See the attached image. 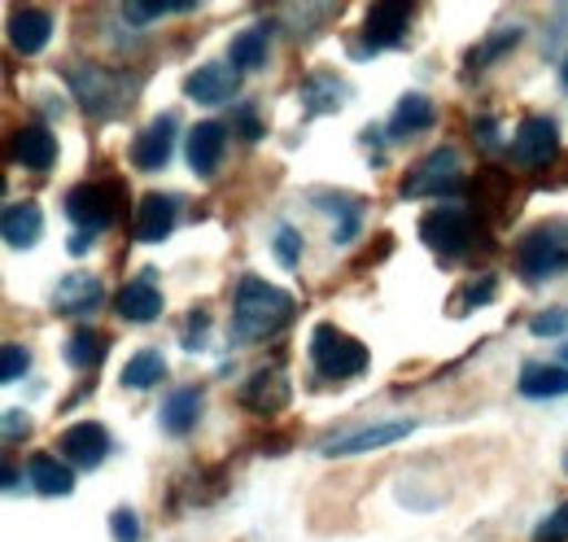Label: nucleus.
I'll list each match as a JSON object with an SVG mask.
<instances>
[{"label":"nucleus","mask_w":568,"mask_h":542,"mask_svg":"<svg viewBox=\"0 0 568 542\" xmlns=\"http://www.w3.org/2000/svg\"><path fill=\"white\" fill-rule=\"evenodd\" d=\"M520 394H525V399H565L568 394V368L525 363V368H520Z\"/></svg>","instance_id":"nucleus-24"},{"label":"nucleus","mask_w":568,"mask_h":542,"mask_svg":"<svg viewBox=\"0 0 568 542\" xmlns=\"http://www.w3.org/2000/svg\"><path fill=\"white\" fill-rule=\"evenodd\" d=\"M119 315L132 320V324H149V320L162 315V289H158L153 271H141L136 280L123 284V293H119Z\"/></svg>","instance_id":"nucleus-16"},{"label":"nucleus","mask_w":568,"mask_h":542,"mask_svg":"<svg viewBox=\"0 0 568 542\" xmlns=\"http://www.w3.org/2000/svg\"><path fill=\"white\" fill-rule=\"evenodd\" d=\"M407 433H416V420H381V424H363L351 433H337L328 442H320V455L337 460V455H367V451H381V446H394L403 442Z\"/></svg>","instance_id":"nucleus-7"},{"label":"nucleus","mask_w":568,"mask_h":542,"mask_svg":"<svg viewBox=\"0 0 568 542\" xmlns=\"http://www.w3.org/2000/svg\"><path fill=\"white\" fill-rule=\"evenodd\" d=\"M49 36H53V13H49V9H18V13L9 18V44H13L22 58L40 53V49L49 44Z\"/></svg>","instance_id":"nucleus-17"},{"label":"nucleus","mask_w":568,"mask_h":542,"mask_svg":"<svg viewBox=\"0 0 568 542\" xmlns=\"http://www.w3.org/2000/svg\"><path fill=\"white\" fill-rule=\"evenodd\" d=\"M27 433H31L27 411H4V442H18V438H27Z\"/></svg>","instance_id":"nucleus-37"},{"label":"nucleus","mask_w":568,"mask_h":542,"mask_svg":"<svg viewBox=\"0 0 568 542\" xmlns=\"http://www.w3.org/2000/svg\"><path fill=\"white\" fill-rule=\"evenodd\" d=\"M520 44V27H511V31H495L490 40H481L473 53H468V70H486L495 58H503L507 49H516Z\"/></svg>","instance_id":"nucleus-30"},{"label":"nucleus","mask_w":568,"mask_h":542,"mask_svg":"<svg viewBox=\"0 0 568 542\" xmlns=\"http://www.w3.org/2000/svg\"><path fill=\"white\" fill-rule=\"evenodd\" d=\"M267 44H272V31H267V27H245V31L232 40V49H227V67L258 70L267 62Z\"/></svg>","instance_id":"nucleus-26"},{"label":"nucleus","mask_w":568,"mask_h":542,"mask_svg":"<svg viewBox=\"0 0 568 542\" xmlns=\"http://www.w3.org/2000/svg\"><path fill=\"white\" fill-rule=\"evenodd\" d=\"M123 210V189L114 180H92V184H74L67 193V214L79 232H105Z\"/></svg>","instance_id":"nucleus-4"},{"label":"nucleus","mask_w":568,"mask_h":542,"mask_svg":"<svg viewBox=\"0 0 568 542\" xmlns=\"http://www.w3.org/2000/svg\"><path fill=\"white\" fill-rule=\"evenodd\" d=\"M110 525H114V539L119 542H141V525H136V512L132 508H119L110 516Z\"/></svg>","instance_id":"nucleus-36"},{"label":"nucleus","mask_w":568,"mask_h":542,"mask_svg":"<svg viewBox=\"0 0 568 542\" xmlns=\"http://www.w3.org/2000/svg\"><path fill=\"white\" fill-rule=\"evenodd\" d=\"M105 354H110V338H105L101 329H79V333L67 341V363L79 368V372L101 368V363H105Z\"/></svg>","instance_id":"nucleus-27"},{"label":"nucleus","mask_w":568,"mask_h":542,"mask_svg":"<svg viewBox=\"0 0 568 542\" xmlns=\"http://www.w3.org/2000/svg\"><path fill=\"white\" fill-rule=\"evenodd\" d=\"M473 214L464 205H437L420 219V241L442 259H459L473 245Z\"/></svg>","instance_id":"nucleus-5"},{"label":"nucleus","mask_w":568,"mask_h":542,"mask_svg":"<svg viewBox=\"0 0 568 542\" xmlns=\"http://www.w3.org/2000/svg\"><path fill=\"white\" fill-rule=\"evenodd\" d=\"M529 333H534V338H560V333H568V311L565 307H551V311L534 315Z\"/></svg>","instance_id":"nucleus-34"},{"label":"nucleus","mask_w":568,"mask_h":542,"mask_svg":"<svg viewBox=\"0 0 568 542\" xmlns=\"http://www.w3.org/2000/svg\"><path fill=\"white\" fill-rule=\"evenodd\" d=\"M67 79H71L74 97L88 114H110L114 110V101H119V79L114 74H105L101 67H71Z\"/></svg>","instance_id":"nucleus-12"},{"label":"nucleus","mask_w":568,"mask_h":542,"mask_svg":"<svg viewBox=\"0 0 568 542\" xmlns=\"http://www.w3.org/2000/svg\"><path fill=\"white\" fill-rule=\"evenodd\" d=\"M27 368H31V350L18 345V341H9V345L0 350V381H18Z\"/></svg>","instance_id":"nucleus-31"},{"label":"nucleus","mask_w":568,"mask_h":542,"mask_svg":"<svg viewBox=\"0 0 568 542\" xmlns=\"http://www.w3.org/2000/svg\"><path fill=\"white\" fill-rule=\"evenodd\" d=\"M311 363L324 381H351L367 372V345L358 338H351L337 324H315L311 333Z\"/></svg>","instance_id":"nucleus-2"},{"label":"nucleus","mask_w":568,"mask_h":542,"mask_svg":"<svg viewBox=\"0 0 568 542\" xmlns=\"http://www.w3.org/2000/svg\"><path fill=\"white\" fill-rule=\"evenodd\" d=\"M13 162H22L27 171H49L58 162V140L49 128L31 123V128H18L13 132Z\"/></svg>","instance_id":"nucleus-20"},{"label":"nucleus","mask_w":568,"mask_h":542,"mask_svg":"<svg viewBox=\"0 0 568 542\" xmlns=\"http://www.w3.org/2000/svg\"><path fill=\"white\" fill-rule=\"evenodd\" d=\"M0 232H4V245L13 250H31L40 237H44V214L36 202H9L4 205V219H0Z\"/></svg>","instance_id":"nucleus-19"},{"label":"nucleus","mask_w":568,"mask_h":542,"mask_svg":"<svg viewBox=\"0 0 568 542\" xmlns=\"http://www.w3.org/2000/svg\"><path fill=\"white\" fill-rule=\"evenodd\" d=\"M31 481H36L40 494H53V499H62V494L74 490L71 464H62V460H53V455H36V460H31Z\"/></svg>","instance_id":"nucleus-28"},{"label":"nucleus","mask_w":568,"mask_h":542,"mask_svg":"<svg viewBox=\"0 0 568 542\" xmlns=\"http://www.w3.org/2000/svg\"><path fill=\"white\" fill-rule=\"evenodd\" d=\"M565 259H568V223L565 219H556V223H538V228L525 232L520 245H516V268H520V275H525L529 284L556 275V271L565 268Z\"/></svg>","instance_id":"nucleus-3"},{"label":"nucleus","mask_w":568,"mask_h":542,"mask_svg":"<svg viewBox=\"0 0 568 542\" xmlns=\"http://www.w3.org/2000/svg\"><path fill=\"white\" fill-rule=\"evenodd\" d=\"M101 298H105L101 280H97V275H83V271L62 275V280H58V293H53L58 311H67V315H88L92 307H101Z\"/></svg>","instance_id":"nucleus-21"},{"label":"nucleus","mask_w":568,"mask_h":542,"mask_svg":"<svg viewBox=\"0 0 568 542\" xmlns=\"http://www.w3.org/2000/svg\"><path fill=\"white\" fill-rule=\"evenodd\" d=\"M197 415H202V390L197 385H184V390L166 394V403H162V429L175 433V438H184L197 424Z\"/></svg>","instance_id":"nucleus-23"},{"label":"nucleus","mask_w":568,"mask_h":542,"mask_svg":"<svg viewBox=\"0 0 568 542\" xmlns=\"http://www.w3.org/2000/svg\"><path fill=\"white\" fill-rule=\"evenodd\" d=\"M88 250H92V232H74V237H71V254H74V259H83Z\"/></svg>","instance_id":"nucleus-41"},{"label":"nucleus","mask_w":568,"mask_h":542,"mask_svg":"<svg viewBox=\"0 0 568 542\" xmlns=\"http://www.w3.org/2000/svg\"><path fill=\"white\" fill-rule=\"evenodd\" d=\"M58 451H62L71 464H79V469H97V464L110 455V433H105L97 420H79V424H71V429L62 433Z\"/></svg>","instance_id":"nucleus-13"},{"label":"nucleus","mask_w":568,"mask_h":542,"mask_svg":"<svg viewBox=\"0 0 568 542\" xmlns=\"http://www.w3.org/2000/svg\"><path fill=\"white\" fill-rule=\"evenodd\" d=\"M473 136L481 140V149H498V144H503V140H498L495 119H477V123H473Z\"/></svg>","instance_id":"nucleus-38"},{"label":"nucleus","mask_w":568,"mask_h":542,"mask_svg":"<svg viewBox=\"0 0 568 542\" xmlns=\"http://www.w3.org/2000/svg\"><path fill=\"white\" fill-rule=\"evenodd\" d=\"M412 4L407 0H381L363 13V49L381 53V49H398L407 40V27H412Z\"/></svg>","instance_id":"nucleus-8"},{"label":"nucleus","mask_w":568,"mask_h":542,"mask_svg":"<svg viewBox=\"0 0 568 542\" xmlns=\"http://www.w3.org/2000/svg\"><path fill=\"white\" fill-rule=\"evenodd\" d=\"M556 153H560V128H556V119H542V114L520 119V128L511 136L516 167H547Z\"/></svg>","instance_id":"nucleus-9"},{"label":"nucleus","mask_w":568,"mask_h":542,"mask_svg":"<svg viewBox=\"0 0 568 542\" xmlns=\"http://www.w3.org/2000/svg\"><path fill=\"white\" fill-rule=\"evenodd\" d=\"M236 123H241L245 140H258V136H263V128H258V119H254V110H250V106H241V110H236Z\"/></svg>","instance_id":"nucleus-40"},{"label":"nucleus","mask_w":568,"mask_h":542,"mask_svg":"<svg viewBox=\"0 0 568 542\" xmlns=\"http://www.w3.org/2000/svg\"><path fill=\"white\" fill-rule=\"evenodd\" d=\"M433 119H437V110H433V101L420 97V92H407L398 106H394V119H389V136H416V132H428L433 128Z\"/></svg>","instance_id":"nucleus-25"},{"label":"nucleus","mask_w":568,"mask_h":542,"mask_svg":"<svg viewBox=\"0 0 568 542\" xmlns=\"http://www.w3.org/2000/svg\"><path fill=\"white\" fill-rule=\"evenodd\" d=\"M293 320V298L281 284H267L258 275H245L236 284V307H232V329L241 341H263L281 333Z\"/></svg>","instance_id":"nucleus-1"},{"label":"nucleus","mask_w":568,"mask_h":542,"mask_svg":"<svg viewBox=\"0 0 568 542\" xmlns=\"http://www.w3.org/2000/svg\"><path fill=\"white\" fill-rule=\"evenodd\" d=\"M459 184H464L459 149L442 144V149H433L425 162L403 180V198H442V193H455Z\"/></svg>","instance_id":"nucleus-6"},{"label":"nucleus","mask_w":568,"mask_h":542,"mask_svg":"<svg viewBox=\"0 0 568 542\" xmlns=\"http://www.w3.org/2000/svg\"><path fill=\"white\" fill-rule=\"evenodd\" d=\"M206 324H211V320H206L202 311H193V324L184 329V345H189V350H197V345H202V338H206Z\"/></svg>","instance_id":"nucleus-39"},{"label":"nucleus","mask_w":568,"mask_h":542,"mask_svg":"<svg viewBox=\"0 0 568 542\" xmlns=\"http://www.w3.org/2000/svg\"><path fill=\"white\" fill-rule=\"evenodd\" d=\"M162 377H166V359L158 350H136L128 359V368H123V385L128 390H153V385H162Z\"/></svg>","instance_id":"nucleus-29"},{"label":"nucleus","mask_w":568,"mask_h":542,"mask_svg":"<svg viewBox=\"0 0 568 542\" xmlns=\"http://www.w3.org/2000/svg\"><path fill=\"white\" fill-rule=\"evenodd\" d=\"M342 101H346V83H342L337 74H328V70H315V74L302 83V106H306V114H333V110H342Z\"/></svg>","instance_id":"nucleus-22"},{"label":"nucleus","mask_w":568,"mask_h":542,"mask_svg":"<svg viewBox=\"0 0 568 542\" xmlns=\"http://www.w3.org/2000/svg\"><path fill=\"white\" fill-rule=\"evenodd\" d=\"M534 542H568V503H560V508L534 530Z\"/></svg>","instance_id":"nucleus-35"},{"label":"nucleus","mask_w":568,"mask_h":542,"mask_svg":"<svg viewBox=\"0 0 568 542\" xmlns=\"http://www.w3.org/2000/svg\"><path fill=\"white\" fill-rule=\"evenodd\" d=\"M4 490H9V494L18 490V473H13V469H4Z\"/></svg>","instance_id":"nucleus-42"},{"label":"nucleus","mask_w":568,"mask_h":542,"mask_svg":"<svg viewBox=\"0 0 568 542\" xmlns=\"http://www.w3.org/2000/svg\"><path fill=\"white\" fill-rule=\"evenodd\" d=\"M560 74H565V88H568V58H565V70H560Z\"/></svg>","instance_id":"nucleus-43"},{"label":"nucleus","mask_w":568,"mask_h":542,"mask_svg":"<svg viewBox=\"0 0 568 542\" xmlns=\"http://www.w3.org/2000/svg\"><path fill=\"white\" fill-rule=\"evenodd\" d=\"M223 149H227V128L223 123H197L193 132H189V167L197 171V175H214L219 171V162H223Z\"/></svg>","instance_id":"nucleus-18"},{"label":"nucleus","mask_w":568,"mask_h":542,"mask_svg":"<svg viewBox=\"0 0 568 542\" xmlns=\"http://www.w3.org/2000/svg\"><path fill=\"white\" fill-rule=\"evenodd\" d=\"M490 298H495V275H477V280H468L464 293L455 298V311H464V307H481V302H490Z\"/></svg>","instance_id":"nucleus-32"},{"label":"nucleus","mask_w":568,"mask_h":542,"mask_svg":"<svg viewBox=\"0 0 568 542\" xmlns=\"http://www.w3.org/2000/svg\"><path fill=\"white\" fill-rule=\"evenodd\" d=\"M276 259H281L284 271H293L297 268V259H302V237H297L288 223L276 228Z\"/></svg>","instance_id":"nucleus-33"},{"label":"nucleus","mask_w":568,"mask_h":542,"mask_svg":"<svg viewBox=\"0 0 568 542\" xmlns=\"http://www.w3.org/2000/svg\"><path fill=\"white\" fill-rule=\"evenodd\" d=\"M565 359H568V345H565Z\"/></svg>","instance_id":"nucleus-44"},{"label":"nucleus","mask_w":568,"mask_h":542,"mask_svg":"<svg viewBox=\"0 0 568 542\" xmlns=\"http://www.w3.org/2000/svg\"><path fill=\"white\" fill-rule=\"evenodd\" d=\"M236 88H241V70L223 67V62H206V67H197L184 79V92L197 106H223V101L236 97Z\"/></svg>","instance_id":"nucleus-11"},{"label":"nucleus","mask_w":568,"mask_h":542,"mask_svg":"<svg viewBox=\"0 0 568 542\" xmlns=\"http://www.w3.org/2000/svg\"><path fill=\"white\" fill-rule=\"evenodd\" d=\"M175 219H180V198L144 193L141 205H136V219H132V237L136 241H162V237H171Z\"/></svg>","instance_id":"nucleus-14"},{"label":"nucleus","mask_w":568,"mask_h":542,"mask_svg":"<svg viewBox=\"0 0 568 542\" xmlns=\"http://www.w3.org/2000/svg\"><path fill=\"white\" fill-rule=\"evenodd\" d=\"M293 399V385H288V377H284L281 368H258L245 385H241V403L250 406L254 415H276L284 411Z\"/></svg>","instance_id":"nucleus-10"},{"label":"nucleus","mask_w":568,"mask_h":542,"mask_svg":"<svg viewBox=\"0 0 568 542\" xmlns=\"http://www.w3.org/2000/svg\"><path fill=\"white\" fill-rule=\"evenodd\" d=\"M171 149H175V114H162L132 140V162L141 171H162L171 162Z\"/></svg>","instance_id":"nucleus-15"}]
</instances>
